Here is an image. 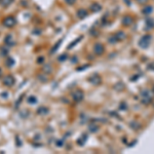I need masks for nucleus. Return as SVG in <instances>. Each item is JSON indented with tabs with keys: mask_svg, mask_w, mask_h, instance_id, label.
Masks as SVG:
<instances>
[{
	"mask_svg": "<svg viewBox=\"0 0 154 154\" xmlns=\"http://www.w3.org/2000/svg\"><path fill=\"white\" fill-rule=\"evenodd\" d=\"M16 19L13 18V16H7V18L4 19V21H3V25L6 28L13 27L16 25Z\"/></svg>",
	"mask_w": 154,
	"mask_h": 154,
	"instance_id": "1",
	"label": "nucleus"
},
{
	"mask_svg": "<svg viewBox=\"0 0 154 154\" xmlns=\"http://www.w3.org/2000/svg\"><path fill=\"white\" fill-rule=\"evenodd\" d=\"M15 77L12 76V75H7V76L4 77L3 79V84L5 86H8V87H10V86H12L15 84Z\"/></svg>",
	"mask_w": 154,
	"mask_h": 154,
	"instance_id": "2",
	"label": "nucleus"
},
{
	"mask_svg": "<svg viewBox=\"0 0 154 154\" xmlns=\"http://www.w3.org/2000/svg\"><path fill=\"white\" fill-rule=\"evenodd\" d=\"M4 43L6 44V46H8V47H12L16 44V41H15V39H13L12 34H8L4 37Z\"/></svg>",
	"mask_w": 154,
	"mask_h": 154,
	"instance_id": "3",
	"label": "nucleus"
},
{
	"mask_svg": "<svg viewBox=\"0 0 154 154\" xmlns=\"http://www.w3.org/2000/svg\"><path fill=\"white\" fill-rule=\"evenodd\" d=\"M13 65H15V60H13L12 58L8 57L6 59V62H5V66L8 67V68H10V67H12Z\"/></svg>",
	"mask_w": 154,
	"mask_h": 154,
	"instance_id": "4",
	"label": "nucleus"
},
{
	"mask_svg": "<svg viewBox=\"0 0 154 154\" xmlns=\"http://www.w3.org/2000/svg\"><path fill=\"white\" fill-rule=\"evenodd\" d=\"M8 55V48L6 46H1L0 47V55L1 57H6Z\"/></svg>",
	"mask_w": 154,
	"mask_h": 154,
	"instance_id": "5",
	"label": "nucleus"
},
{
	"mask_svg": "<svg viewBox=\"0 0 154 154\" xmlns=\"http://www.w3.org/2000/svg\"><path fill=\"white\" fill-rule=\"evenodd\" d=\"M12 1H13V0H1L0 3H1V5L3 7H7V6H9V5L12 3Z\"/></svg>",
	"mask_w": 154,
	"mask_h": 154,
	"instance_id": "6",
	"label": "nucleus"
},
{
	"mask_svg": "<svg viewBox=\"0 0 154 154\" xmlns=\"http://www.w3.org/2000/svg\"><path fill=\"white\" fill-rule=\"evenodd\" d=\"M48 110L45 108V107H40L37 109V114H40V115H44V114H46Z\"/></svg>",
	"mask_w": 154,
	"mask_h": 154,
	"instance_id": "7",
	"label": "nucleus"
},
{
	"mask_svg": "<svg viewBox=\"0 0 154 154\" xmlns=\"http://www.w3.org/2000/svg\"><path fill=\"white\" fill-rule=\"evenodd\" d=\"M36 102H37V99H36L34 96H31L28 98V103H29V104H35Z\"/></svg>",
	"mask_w": 154,
	"mask_h": 154,
	"instance_id": "8",
	"label": "nucleus"
},
{
	"mask_svg": "<svg viewBox=\"0 0 154 154\" xmlns=\"http://www.w3.org/2000/svg\"><path fill=\"white\" fill-rule=\"evenodd\" d=\"M23 98H24V95H21V97H20V99L16 101V109L19 107L20 104H21V102H22V100H23Z\"/></svg>",
	"mask_w": 154,
	"mask_h": 154,
	"instance_id": "9",
	"label": "nucleus"
},
{
	"mask_svg": "<svg viewBox=\"0 0 154 154\" xmlns=\"http://www.w3.org/2000/svg\"><path fill=\"white\" fill-rule=\"evenodd\" d=\"M16 145H18V147H21V146H22V142L20 141L19 136H16Z\"/></svg>",
	"mask_w": 154,
	"mask_h": 154,
	"instance_id": "10",
	"label": "nucleus"
},
{
	"mask_svg": "<svg viewBox=\"0 0 154 154\" xmlns=\"http://www.w3.org/2000/svg\"><path fill=\"white\" fill-rule=\"evenodd\" d=\"M66 2L67 3H69V4H72L74 2V0H66Z\"/></svg>",
	"mask_w": 154,
	"mask_h": 154,
	"instance_id": "11",
	"label": "nucleus"
},
{
	"mask_svg": "<svg viewBox=\"0 0 154 154\" xmlns=\"http://www.w3.org/2000/svg\"><path fill=\"white\" fill-rule=\"evenodd\" d=\"M1 96L3 97V98H7V92H2Z\"/></svg>",
	"mask_w": 154,
	"mask_h": 154,
	"instance_id": "12",
	"label": "nucleus"
},
{
	"mask_svg": "<svg viewBox=\"0 0 154 154\" xmlns=\"http://www.w3.org/2000/svg\"><path fill=\"white\" fill-rule=\"evenodd\" d=\"M1 75H2V70H1V68H0V77H1Z\"/></svg>",
	"mask_w": 154,
	"mask_h": 154,
	"instance_id": "13",
	"label": "nucleus"
},
{
	"mask_svg": "<svg viewBox=\"0 0 154 154\" xmlns=\"http://www.w3.org/2000/svg\"><path fill=\"white\" fill-rule=\"evenodd\" d=\"M0 1H1V0H0Z\"/></svg>",
	"mask_w": 154,
	"mask_h": 154,
	"instance_id": "14",
	"label": "nucleus"
}]
</instances>
